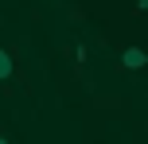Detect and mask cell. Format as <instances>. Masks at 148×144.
<instances>
[{"label":"cell","instance_id":"obj_1","mask_svg":"<svg viewBox=\"0 0 148 144\" xmlns=\"http://www.w3.org/2000/svg\"><path fill=\"white\" fill-rule=\"evenodd\" d=\"M144 62H148L144 47H125V55H121V66H125V70H140Z\"/></svg>","mask_w":148,"mask_h":144},{"label":"cell","instance_id":"obj_2","mask_svg":"<svg viewBox=\"0 0 148 144\" xmlns=\"http://www.w3.org/2000/svg\"><path fill=\"white\" fill-rule=\"evenodd\" d=\"M12 78V59H8V51H0V82H8Z\"/></svg>","mask_w":148,"mask_h":144},{"label":"cell","instance_id":"obj_3","mask_svg":"<svg viewBox=\"0 0 148 144\" xmlns=\"http://www.w3.org/2000/svg\"><path fill=\"white\" fill-rule=\"evenodd\" d=\"M133 12H136V16H144V12H148V0H133Z\"/></svg>","mask_w":148,"mask_h":144},{"label":"cell","instance_id":"obj_4","mask_svg":"<svg viewBox=\"0 0 148 144\" xmlns=\"http://www.w3.org/2000/svg\"><path fill=\"white\" fill-rule=\"evenodd\" d=\"M0 144H12V140H8V129H0Z\"/></svg>","mask_w":148,"mask_h":144}]
</instances>
